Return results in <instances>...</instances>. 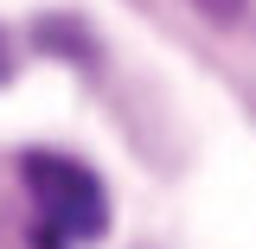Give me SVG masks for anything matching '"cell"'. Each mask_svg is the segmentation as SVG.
I'll list each match as a JSON object with an SVG mask.
<instances>
[{
  "label": "cell",
  "instance_id": "cell-2",
  "mask_svg": "<svg viewBox=\"0 0 256 249\" xmlns=\"http://www.w3.org/2000/svg\"><path fill=\"white\" fill-rule=\"evenodd\" d=\"M192 6H198L212 26H237V19L250 13V0H192Z\"/></svg>",
  "mask_w": 256,
  "mask_h": 249
},
{
  "label": "cell",
  "instance_id": "cell-1",
  "mask_svg": "<svg viewBox=\"0 0 256 249\" xmlns=\"http://www.w3.org/2000/svg\"><path fill=\"white\" fill-rule=\"evenodd\" d=\"M20 173H26L32 211H38V249H70V243H90L109 230V192L84 160L26 154Z\"/></svg>",
  "mask_w": 256,
  "mask_h": 249
}]
</instances>
